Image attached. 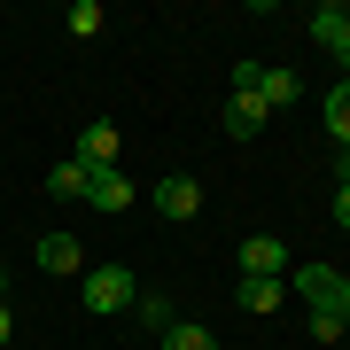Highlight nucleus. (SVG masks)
<instances>
[{"mask_svg": "<svg viewBox=\"0 0 350 350\" xmlns=\"http://www.w3.org/2000/svg\"><path fill=\"white\" fill-rule=\"evenodd\" d=\"M78 304H86L94 319H117V312H133V304H140V280L125 273V265H94V273L78 280Z\"/></svg>", "mask_w": 350, "mask_h": 350, "instance_id": "obj_1", "label": "nucleus"}, {"mask_svg": "<svg viewBox=\"0 0 350 350\" xmlns=\"http://www.w3.org/2000/svg\"><path fill=\"white\" fill-rule=\"evenodd\" d=\"M148 202H156L163 218H202V187H195L187 172H163L156 187H148Z\"/></svg>", "mask_w": 350, "mask_h": 350, "instance_id": "obj_2", "label": "nucleus"}, {"mask_svg": "<svg viewBox=\"0 0 350 350\" xmlns=\"http://www.w3.org/2000/svg\"><path fill=\"white\" fill-rule=\"evenodd\" d=\"M288 265H296V257H288L280 234H250V241H241V273H250V280H280Z\"/></svg>", "mask_w": 350, "mask_h": 350, "instance_id": "obj_3", "label": "nucleus"}, {"mask_svg": "<svg viewBox=\"0 0 350 350\" xmlns=\"http://www.w3.org/2000/svg\"><path fill=\"white\" fill-rule=\"evenodd\" d=\"M117 156H125L117 125H109V117H94V125L78 133V163H86V172H117Z\"/></svg>", "mask_w": 350, "mask_h": 350, "instance_id": "obj_4", "label": "nucleus"}, {"mask_svg": "<svg viewBox=\"0 0 350 350\" xmlns=\"http://www.w3.org/2000/svg\"><path fill=\"white\" fill-rule=\"evenodd\" d=\"M312 39H319V47H327V55H335V63L350 70V8H342V0L312 8Z\"/></svg>", "mask_w": 350, "mask_h": 350, "instance_id": "obj_5", "label": "nucleus"}, {"mask_svg": "<svg viewBox=\"0 0 350 350\" xmlns=\"http://www.w3.org/2000/svg\"><path fill=\"white\" fill-rule=\"evenodd\" d=\"M288 296H304V304H335V288H342V273L335 265H288Z\"/></svg>", "mask_w": 350, "mask_h": 350, "instance_id": "obj_6", "label": "nucleus"}, {"mask_svg": "<svg viewBox=\"0 0 350 350\" xmlns=\"http://www.w3.org/2000/svg\"><path fill=\"white\" fill-rule=\"evenodd\" d=\"M47 273H86V250H78V234H39V250H31Z\"/></svg>", "mask_w": 350, "mask_h": 350, "instance_id": "obj_7", "label": "nucleus"}, {"mask_svg": "<svg viewBox=\"0 0 350 350\" xmlns=\"http://www.w3.org/2000/svg\"><path fill=\"white\" fill-rule=\"evenodd\" d=\"M257 101H265V109H296V101H304V78H296V70H280V63H265Z\"/></svg>", "mask_w": 350, "mask_h": 350, "instance_id": "obj_8", "label": "nucleus"}, {"mask_svg": "<svg viewBox=\"0 0 350 350\" xmlns=\"http://www.w3.org/2000/svg\"><path fill=\"white\" fill-rule=\"evenodd\" d=\"M47 195H55V202H86V195H94V172H86L78 156H63V163L47 172Z\"/></svg>", "mask_w": 350, "mask_h": 350, "instance_id": "obj_9", "label": "nucleus"}, {"mask_svg": "<svg viewBox=\"0 0 350 350\" xmlns=\"http://www.w3.org/2000/svg\"><path fill=\"white\" fill-rule=\"evenodd\" d=\"M265 117H273V109H265L257 94H234V101H226V133H234V140H257Z\"/></svg>", "mask_w": 350, "mask_h": 350, "instance_id": "obj_10", "label": "nucleus"}, {"mask_svg": "<svg viewBox=\"0 0 350 350\" xmlns=\"http://www.w3.org/2000/svg\"><path fill=\"white\" fill-rule=\"evenodd\" d=\"M234 296H241V312H250V319H265V312H280V304H288V280H250V273H241Z\"/></svg>", "mask_w": 350, "mask_h": 350, "instance_id": "obj_11", "label": "nucleus"}, {"mask_svg": "<svg viewBox=\"0 0 350 350\" xmlns=\"http://www.w3.org/2000/svg\"><path fill=\"white\" fill-rule=\"evenodd\" d=\"M86 202H94V211H133V179L125 172H94V195Z\"/></svg>", "mask_w": 350, "mask_h": 350, "instance_id": "obj_12", "label": "nucleus"}, {"mask_svg": "<svg viewBox=\"0 0 350 350\" xmlns=\"http://www.w3.org/2000/svg\"><path fill=\"white\" fill-rule=\"evenodd\" d=\"M163 350H218V335L195 327V319H172V327H163Z\"/></svg>", "mask_w": 350, "mask_h": 350, "instance_id": "obj_13", "label": "nucleus"}, {"mask_svg": "<svg viewBox=\"0 0 350 350\" xmlns=\"http://www.w3.org/2000/svg\"><path fill=\"white\" fill-rule=\"evenodd\" d=\"M327 133H335V148H350V78L327 86Z\"/></svg>", "mask_w": 350, "mask_h": 350, "instance_id": "obj_14", "label": "nucleus"}, {"mask_svg": "<svg viewBox=\"0 0 350 350\" xmlns=\"http://www.w3.org/2000/svg\"><path fill=\"white\" fill-rule=\"evenodd\" d=\"M63 31H70V39H94V31H101V0H70Z\"/></svg>", "mask_w": 350, "mask_h": 350, "instance_id": "obj_15", "label": "nucleus"}, {"mask_svg": "<svg viewBox=\"0 0 350 350\" xmlns=\"http://www.w3.org/2000/svg\"><path fill=\"white\" fill-rule=\"evenodd\" d=\"M312 335H319V342H335V335H350L342 304H312Z\"/></svg>", "mask_w": 350, "mask_h": 350, "instance_id": "obj_16", "label": "nucleus"}, {"mask_svg": "<svg viewBox=\"0 0 350 350\" xmlns=\"http://www.w3.org/2000/svg\"><path fill=\"white\" fill-rule=\"evenodd\" d=\"M133 312H140V319H148V327H156V335H163V327H172V304H163V296H140V304H133Z\"/></svg>", "mask_w": 350, "mask_h": 350, "instance_id": "obj_17", "label": "nucleus"}, {"mask_svg": "<svg viewBox=\"0 0 350 350\" xmlns=\"http://www.w3.org/2000/svg\"><path fill=\"white\" fill-rule=\"evenodd\" d=\"M335 226H350V172L335 179Z\"/></svg>", "mask_w": 350, "mask_h": 350, "instance_id": "obj_18", "label": "nucleus"}, {"mask_svg": "<svg viewBox=\"0 0 350 350\" xmlns=\"http://www.w3.org/2000/svg\"><path fill=\"white\" fill-rule=\"evenodd\" d=\"M0 350H16V312L0 304Z\"/></svg>", "mask_w": 350, "mask_h": 350, "instance_id": "obj_19", "label": "nucleus"}, {"mask_svg": "<svg viewBox=\"0 0 350 350\" xmlns=\"http://www.w3.org/2000/svg\"><path fill=\"white\" fill-rule=\"evenodd\" d=\"M335 304H342V319H350V273H342V288H335Z\"/></svg>", "mask_w": 350, "mask_h": 350, "instance_id": "obj_20", "label": "nucleus"}, {"mask_svg": "<svg viewBox=\"0 0 350 350\" xmlns=\"http://www.w3.org/2000/svg\"><path fill=\"white\" fill-rule=\"evenodd\" d=\"M0 304H8V273H0Z\"/></svg>", "mask_w": 350, "mask_h": 350, "instance_id": "obj_21", "label": "nucleus"}]
</instances>
